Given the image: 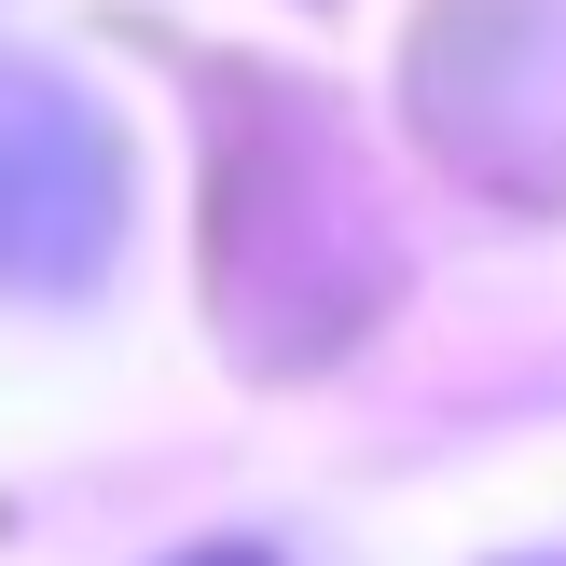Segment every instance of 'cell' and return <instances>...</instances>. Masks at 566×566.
<instances>
[{
  "instance_id": "obj_2",
  "label": "cell",
  "mask_w": 566,
  "mask_h": 566,
  "mask_svg": "<svg viewBox=\"0 0 566 566\" xmlns=\"http://www.w3.org/2000/svg\"><path fill=\"white\" fill-rule=\"evenodd\" d=\"M180 566H276V553H249V539H208V553H180Z\"/></svg>"
},
{
  "instance_id": "obj_1",
  "label": "cell",
  "mask_w": 566,
  "mask_h": 566,
  "mask_svg": "<svg viewBox=\"0 0 566 566\" xmlns=\"http://www.w3.org/2000/svg\"><path fill=\"white\" fill-rule=\"evenodd\" d=\"M125 249V125L42 55H0V291H97Z\"/></svg>"
}]
</instances>
